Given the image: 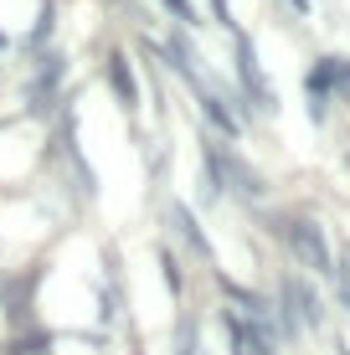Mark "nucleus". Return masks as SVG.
<instances>
[{
    "instance_id": "f257e3e1",
    "label": "nucleus",
    "mask_w": 350,
    "mask_h": 355,
    "mask_svg": "<svg viewBox=\"0 0 350 355\" xmlns=\"http://www.w3.org/2000/svg\"><path fill=\"white\" fill-rule=\"evenodd\" d=\"M279 237L288 242V252H294V258L304 263L309 273L335 278V252H330L324 232H320L315 222H309V216H283V222H279Z\"/></svg>"
},
{
    "instance_id": "f03ea898",
    "label": "nucleus",
    "mask_w": 350,
    "mask_h": 355,
    "mask_svg": "<svg viewBox=\"0 0 350 355\" xmlns=\"http://www.w3.org/2000/svg\"><path fill=\"white\" fill-rule=\"evenodd\" d=\"M237 72H243V88L258 98V108H273V98H268V88H263V78H258V57H252V42L243 31H237Z\"/></svg>"
},
{
    "instance_id": "7ed1b4c3",
    "label": "nucleus",
    "mask_w": 350,
    "mask_h": 355,
    "mask_svg": "<svg viewBox=\"0 0 350 355\" xmlns=\"http://www.w3.org/2000/svg\"><path fill=\"white\" fill-rule=\"evenodd\" d=\"M170 222H175V232H180V242H186L201 263H211V242H207V232H201V222L191 216V206H170Z\"/></svg>"
},
{
    "instance_id": "20e7f679",
    "label": "nucleus",
    "mask_w": 350,
    "mask_h": 355,
    "mask_svg": "<svg viewBox=\"0 0 350 355\" xmlns=\"http://www.w3.org/2000/svg\"><path fill=\"white\" fill-rule=\"evenodd\" d=\"M108 83H114V93H119V103H124V108L139 103L134 78H129V62H124V57H108Z\"/></svg>"
},
{
    "instance_id": "39448f33",
    "label": "nucleus",
    "mask_w": 350,
    "mask_h": 355,
    "mask_svg": "<svg viewBox=\"0 0 350 355\" xmlns=\"http://www.w3.org/2000/svg\"><path fill=\"white\" fill-rule=\"evenodd\" d=\"M222 329H227V345H232V355H247V329H243V314L222 309Z\"/></svg>"
},
{
    "instance_id": "423d86ee",
    "label": "nucleus",
    "mask_w": 350,
    "mask_h": 355,
    "mask_svg": "<svg viewBox=\"0 0 350 355\" xmlns=\"http://www.w3.org/2000/svg\"><path fill=\"white\" fill-rule=\"evenodd\" d=\"M160 268H165V288H170L175 299H180V288H186V284H180V263H175V252H160Z\"/></svg>"
},
{
    "instance_id": "0eeeda50",
    "label": "nucleus",
    "mask_w": 350,
    "mask_h": 355,
    "mask_svg": "<svg viewBox=\"0 0 350 355\" xmlns=\"http://www.w3.org/2000/svg\"><path fill=\"white\" fill-rule=\"evenodd\" d=\"M170 6V16H180V21H196V10H191V0H165Z\"/></svg>"
},
{
    "instance_id": "6e6552de",
    "label": "nucleus",
    "mask_w": 350,
    "mask_h": 355,
    "mask_svg": "<svg viewBox=\"0 0 350 355\" xmlns=\"http://www.w3.org/2000/svg\"><path fill=\"white\" fill-rule=\"evenodd\" d=\"M288 6H294V10H299V16H304V10H309V0H288Z\"/></svg>"
},
{
    "instance_id": "1a4fd4ad",
    "label": "nucleus",
    "mask_w": 350,
    "mask_h": 355,
    "mask_svg": "<svg viewBox=\"0 0 350 355\" xmlns=\"http://www.w3.org/2000/svg\"><path fill=\"white\" fill-rule=\"evenodd\" d=\"M335 350H340V355H350V350H345V345H335Z\"/></svg>"
},
{
    "instance_id": "9d476101",
    "label": "nucleus",
    "mask_w": 350,
    "mask_h": 355,
    "mask_svg": "<svg viewBox=\"0 0 350 355\" xmlns=\"http://www.w3.org/2000/svg\"><path fill=\"white\" fill-rule=\"evenodd\" d=\"M345 304H350V288H345Z\"/></svg>"
}]
</instances>
